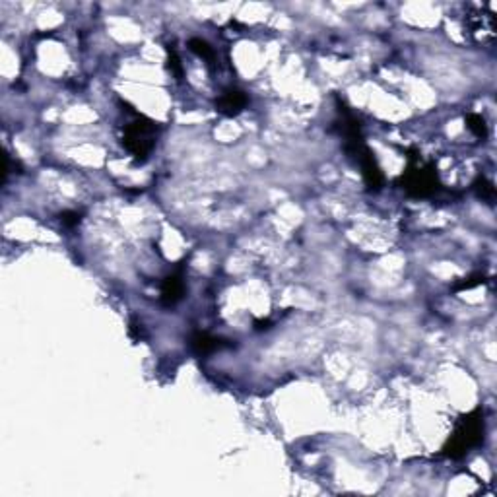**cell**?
Here are the masks:
<instances>
[{
  "mask_svg": "<svg viewBox=\"0 0 497 497\" xmlns=\"http://www.w3.org/2000/svg\"><path fill=\"white\" fill-rule=\"evenodd\" d=\"M484 441V414L480 410H472L470 414L462 416L456 424L451 439L443 447V455L451 458L462 456Z\"/></svg>",
  "mask_w": 497,
  "mask_h": 497,
  "instance_id": "1",
  "label": "cell"
},
{
  "mask_svg": "<svg viewBox=\"0 0 497 497\" xmlns=\"http://www.w3.org/2000/svg\"><path fill=\"white\" fill-rule=\"evenodd\" d=\"M157 140V124L146 117L136 115L135 121L124 126L123 146L135 157L136 164H144L154 150Z\"/></svg>",
  "mask_w": 497,
  "mask_h": 497,
  "instance_id": "2",
  "label": "cell"
},
{
  "mask_svg": "<svg viewBox=\"0 0 497 497\" xmlns=\"http://www.w3.org/2000/svg\"><path fill=\"white\" fill-rule=\"evenodd\" d=\"M408 157H410V164L398 179L402 188L414 198L433 197L435 193L439 191V179H437L435 166L433 164H424L416 155H408Z\"/></svg>",
  "mask_w": 497,
  "mask_h": 497,
  "instance_id": "3",
  "label": "cell"
},
{
  "mask_svg": "<svg viewBox=\"0 0 497 497\" xmlns=\"http://www.w3.org/2000/svg\"><path fill=\"white\" fill-rule=\"evenodd\" d=\"M248 104L247 93L239 88H228L216 99V111L224 117H235L239 115Z\"/></svg>",
  "mask_w": 497,
  "mask_h": 497,
  "instance_id": "4",
  "label": "cell"
},
{
  "mask_svg": "<svg viewBox=\"0 0 497 497\" xmlns=\"http://www.w3.org/2000/svg\"><path fill=\"white\" fill-rule=\"evenodd\" d=\"M183 295H185V282H183V272L179 269L162 282V303L166 307H171L183 300Z\"/></svg>",
  "mask_w": 497,
  "mask_h": 497,
  "instance_id": "5",
  "label": "cell"
},
{
  "mask_svg": "<svg viewBox=\"0 0 497 497\" xmlns=\"http://www.w3.org/2000/svg\"><path fill=\"white\" fill-rule=\"evenodd\" d=\"M466 23H468V28L472 33H476L482 37V41L486 39V37H494V16L489 14V12H472V14H468L466 16Z\"/></svg>",
  "mask_w": 497,
  "mask_h": 497,
  "instance_id": "6",
  "label": "cell"
},
{
  "mask_svg": "<svg viewBox=\"0 0 497 497\" xmlns=\"http://www.w3.org/2000/svg\"><path fill=\"white\" fill-rule=\"evenodd\" d=\"M191 346H193V350L198 353V355H208V353L216 352V350H222V348H226L229 344L222 340V338H216V336H212L210 332H202L198 331L193 334V338H191Z\"/></svg>",
  "mask_w": 497,
  "mask_h": 497,
  "instance_id": "7",
  "label": "cell"
},
{
  "mask_svg": "<svg viewBox=\"0 0 497 497\" xmlns=\"http://www.w3.org/2000/svg\"><path fill=\"white\" fill-rule=\"evenodd\" d=\"M188 49L195 52V55H198L200 59H204L210 66L216 64V52H214V49L210 47V43L204 41V39L193 37V39L188 41Z\"/></svg>",
  "mask_w": 497,
  "mask_h": 497,
  "instance_id": "8",
  "label": "cell"
},
{
  "mask_svg": "<svg viewBox=\"0 0 497 497\" xmlns=\"http://www.w3.org/2000/svg\"><path fill=\"white\" fill-rule=\"evenodd\" d=\"M466 126H468V130L476 136V138H480V140H484V138L487 136L486 119H484L482 115H478V113L466 115Z\"/></svg>",
  "mask_w": 497,
  "mask_h": 497,
  "instance_id": "9",
  "label": "cell"
},
{
  "mask_svg": "<svg viewBox=\"0 0 497 497\" xmlns=\"http://www.w3.org/2000/svg\"><path fill=\"white\" fill-rule=\"evenodd\" d=\"M472 186H474V191H476L478 197L484 198V200H487V202H494V198H496V186L491 185L486 177H482V175L478 177Z\"/></svg>",
  "mask_w": 497,
  "mask_h": 497,
  "instance_id": "10",
  "label": "cell"
},
{
  "mask_svg": "<svg viewBox=\"0 0 497 497\" xmlns=\"http://www.w3.org/2000/svg\"><path fill=\"white\" fill-rule=\"evenodd\" d=\"M167 66H169L171 72L175 74L177 80L183 78V64H181V59H179V55L175 52V49H171V45L167 47Z\"/></svg>",
  "mask_w": 497,
  "mask_h": 497,
  "instance_id": "11",
  "label": "cell"
},
{
  "mask_svg": "<svg viewBox=\"0 0 497 497\" xmlns=\"http://www.w3.org/2000/svg\"><path fill=\"white\" fill-rule=\"evenodd\" d=\"M484 282V276L482 274H474V276H468V278L460 280L458 284H455V291H465V290H470V288H474L478 284H482Z\"/></svg>",
  "mask_w": 497,
  "mask_h": 497,
  "instance_id": "12",
  "label": "cell"
},
{
  "mask_svg": "<svg viewBox=\"0 0 497 497\" xmlns=\"http://www.w3.org/2000/svg\"><path fill=\"white\" fill-rule=\"evenodd\" d=\"M80 212H74V210H66V212H62L61 214V222L62 226H66V228H74V226H78L80 224Z\"/></svg>",
  "mask_w": 497,
  "mask_h": 497,
  "instance_id": "13",
  "label": "cell"
}]
</instances>
